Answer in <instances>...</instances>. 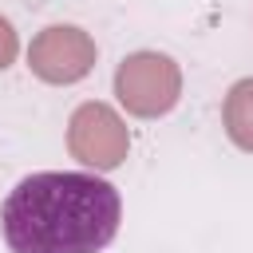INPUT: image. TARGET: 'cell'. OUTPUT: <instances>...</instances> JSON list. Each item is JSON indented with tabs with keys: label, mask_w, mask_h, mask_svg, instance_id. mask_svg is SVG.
<instances>
[{
	"label": "cell",
	"mask_w": 253,
	"mask_h": 253,
	"mask_svg": "<svg viewBox=\"0 0 253 253\" xmlns=\"http://www.w3.org/2000/svg\"><path fill=\"white\" fill-rule=\"evenodd\" d=\"M12 253H103L123 221L119 190L83 170H40L20 178L0 210Z\"/></svg>",
	"instance_id": "1"
},
{
	"label": "cell",
	"mask_w": 253,
	"mask_h": 253,
	"mask_svg": "<svg viewBox=\"0 0 253 253\" xmlns=\"http://www.w3.org/2000/svg\"><path fill=\"white\" fill-rule=\"evenodd\" d=\"M115 99L134 119H162L182 99V67L166 51H130L115 67Z\"/></svg>",
	"instance_id": "2"
},
{
	"label": "cell",
	"mask_w": 253,
	"mask_h": 253,
	"mask_svg": "<svg viewBox=\"0 0 253 253\" xmlns=\"http://www.w3.org/2000/svg\"><path fill=\"white\" fill-rule=\"evenodd\" d=\"M130 150V130L123 123V115L107 103H79L67 119V154L79 158L91 174L115 170L126 162Z\"/></svg>",
	"instance_id": "3"
},
{
	"label": "cell",
	"mask_w": 253,
	"mask_h": 253,
	"mask_svg": "<svg viewBox=\"0 0 253 253\" xmlns=\"http://www.w3.org/2000/svg\"><path fill=\"white\" fill-rule=\"evenodd\" d=\"M99 59V47L95 40L75 28V24H47L43 32L32 36L28 43V67L40 83H51V87H67V83H79L91 75Z\"/></svg>",
	"instance_id": "4"
},
{
	"label": "cell",
	"mask_w": 253,
	"mask_h": 253,
	"mask_svg": "<svg viewBox=\"0 0 253 253\" xmlns=\"http://www.w3.org/2000/svg\"><path fill=\"white\" fill-rule=\"evenodd\" d=\"M221 126L229 142L245 154H253V75L237 79L221 99Z\"/></svg>",
	"instance_id": "5"
},
{
	"label": "cell",
	"mask_w": 253,
	"mask_h": 253,
	"mask_svg": "<svg viewBox=\"0 0 253 253\" xmlns=\"http://www.w3.org/2000/svg\"><path fill=\"white\" fill-rule=\"evenodd\" d=\"M16 55H20V36H16L12 20L0 16V71H8L16 63Z\"/></svg>",
	"instance_id": "6"
}]
</instances>
